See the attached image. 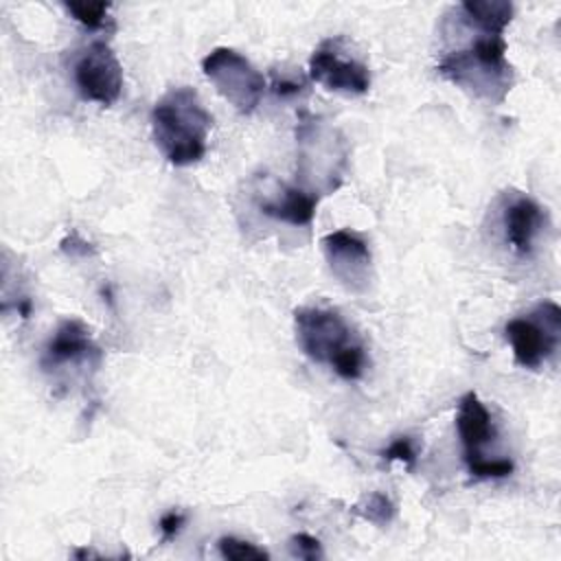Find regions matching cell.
<instances>
[{
  "label": "cell",
  "mask_w": 561,
  "mask_h": 561,
  "mask_svg": "<svg viewBox=\"0 0 561 561\" xmlns=\"http://www.w3.org/2000/svg\"><path fill=\"white\" fill-rule=\"evenodd\" d=\"M456 430L465 449V462L484 456L482 447L493 440L495 425H493L491 412L473 390L465 392L458 401Z\"/></svg>",
  "instance_id": "cell-10"
},
{
  "label": "cell",
  "mask_w": 561,
  "mask_h": 561,
  "mask_svg": "<svg viewBox=\"0 0 561 561\" xmlns=\"http://www.w3.org/2000/svg\"><path fill=\"white\" fill-rule=\"evenodd\" d=\"M340 39H324L309 57V77L327 90L364 94L370 88V70L357 59L340 55Z\"/></svg>",
  "instance_id": "cell-8"
},
{
  "label": "cell",
  "mask_w": 561,
  "mask_h": 561,
  "mask_svg": "<svg viewBox=\"0 0 561 561\" xmlns=\"http://www.w3.org/2000/svg\"><path fill=\"white\" fill-rule=\"evenodd\" d=\"M184 522H186V517H184V513H182V511H178V508L167 511V513L160 517V522H158V528H160L162 541H171V539H175V537L180 535V530H182Z\"/></svg>",
  "instance_id": "cell-22"
},
{
  "label": "cell",
  "mask_w": 561,
  "mask_h": 561,
  "mask_svg": "<svg viewBox=\"0 0 561 561\" xmlns=\"http://www.w3.org/2000/svg\"><path fill=\"white\" fill-rule=\"evenodd\" d=\"M504 333L511 342L515 364L537 370L559 346L561 309L557 302L546 300L530 316L508 320Z\"/></svg>",
  "instance_id": "cell-5"
},
{
  "label": "cell",
  "mask_w": 561,
  "mask_h": 561,
  "mask_svg": "<svg viewBox=\"0 0 561 561\" xmlns=\"http://www.w3.org/2000/svg\"><path fill=\"white\" fill-rule=\"evenodd\" d=\"M460 11L480 33L502 35L513 20L515 7L506 0H467L460 4Z\"/></svg>",
  "instance_id": "cell-14"
},
{
  "label": "cell",
  "mask_w": 561,
  "mask_h": 561,
  "mask_svg": "<svg viewBox=\"0 0 561 561\" xmlns=\"http://www.w3.org/2000/svg\"><path fill=\"white\" fill-rule=\"evenodd\" d=\"M381 458H383L386 462L399 460V462H403L408 469H414L416 449H414V445H412V438H410V436H397V438H392V443L381 451Z\"/></svg>",
  "instance_id": "cell-20"
},
{
  "label": "cell",
  "mask_w": 561,
  "mask_h": 561,
  "mask_svg": "<svg viewBox=\"0 0 561 561\" xmlns=\"http://www.w3.org/2000/svg\"><path fill=\"white\" fill-rule=\"evenodd\" d=\"M219 552L224 559L230 561H263L270 559V552L252 541H243L237 537H221L219 539Z\"/></svg>",
  "instance_id": "cell-17"
},
{
  "label": "cell",
  "mask_w": 561,
  "mask_h": 561,
  "mask_svg": "<svg viewBox=\"0 0 561 561\" xmlns=\"http://www.w3.org/2000/svg\"><path fill=\"white\" fill-rule=\"evenodd\" d=\"M294 331L300 351L318 362L329 364L351 344L353 331L344 322L337 311L331 309H316V307H300L294 311Z\"/></svg>",
  "instance_id": "cell-6"
},
{
  "label": "cell",
  "mask_w": 561,
  "mask_h": 561,
  "mask_svg": "<svg viewBox=\"0 0 561 561\" xmlns=\"http://www.w3.org/2000/svg\"><path fill=\"white\" fill-rule=\"evenodd\" d=\"M210 127L213 116L188 85L171 88L151 110L153 142L175 167H188L204 158Z\"/></svg>",
  "instance_id": "cell-1"
},
{
  "label": "cell",
  "mask_w": 561,
  "mask_h": 561,
  "mask_svg": "<svg viewBox=\"0 0 561 561\" xmlns=\"http://www.w3.org/2000/svg\"><path fill=\"white\" fill-rule=\"evenodd\" d=\"M291 546V554L298 557V559H307V561H316V559H322V546L316 537L307 535V533H298L291 537L289 541Z\"/></svg>",
  "instance_id": "cell-21"
},
{
  "label": "cell",
  "mask_w": 561,
  "mask_h": 561,
  "mask_svg": "<svg viewBox=\"0 0 561 561\" xmlns=\"http://www.w3.org/2000/svg\"><path fill=\"white\" fill-rule=\"evenodd\" d=\"M66 11L88 28H103L107 22V2H64Z\"/></svg>",
  "instance_id": "cell-18"
},
{
  "label": "cell",
  "mask_w": 561,
  "mask_h": 561,
  "mask_svg": "<svg viewBox=\"0 0 561 561\" xmlns=\"http://www.w3.org/2000/svg\"><path fill=\"white\" fill-rule=\"evenodd\" d=\"M436 68L451 83L495 103H502L513 85V68L506 61L502 35L480 33L469 48L447 53Z\"/></svg>",
  "instance_id": "cell-2"
},
{
  "label": "cell",
  "mask_w": 561,
  "mask_h": 561,
  "mask_svg": "<svg viewBox=\"0 0 561 561\" xmlns=\"http://www.w3.org/2000/svg\"><path fill=\"white\" fill-rule=\"evenodd\" d=\"M300 88H302V83L300 81H294V79H274V85H272V90L278 94V96H289V94H298L300 92Z\"/></svg>",
  "instance_id": "cell-23"
},
{
  "label": "cell",
  "mask_w": 561,
  "mask_h": 561,
  "mask_svg": "<svg viewBox=\"0 0 561 561\" xmlns=\"http://www.w3.org/2000/svg\"><path fill=\"white\" fill-rule=\"evenodd\" d=\"M322 250L329 270L346 289L364 291L368 287L373 256L368 243L359 234L346 228L333 230L322 239Z\"/></svg>",
  "instance_id": "cell-9"
},
{
  "label": "cell",
  "mask_w": 561,
  "mask_h": 561,
  "mask_svg": "<svg viewBox=\"0 0 561 561\" xmlns=\"http://www.w3.org/2000/svg\"><path fill=\"white\" fill-rule=\"evenodd\" d=\"M467 469L476 480H491V478H506L513 473L515 465L511 458H473L467 460Z\"/></svg>",
  "instance_id": "cell-19"
},
{
  "label": "cell",
  "mask_w": 561,
  "mask_h": 561,
  "mask_svg": "<svg viewBox=\"0 0 561 561\" xmlns=\"http://www.w3.org/2000/svg\"><path fill=\"white\" fill-rule=\"evenodd\" d=\"M353 513L381 528V526H388L394 519V504L386 493L375 491V493L366 495L359 504H355Z\"/></svg>",
  "instance_id": "cell-15"
},
{
  "label": "cell",
  "mask_w": 561,
  "mask_h": 561,
  "mask_svg": "<svg viewBox=\"0 0 561 561\" xmlns=\"http://www.w3.org/2000/svg\"><path fill=\"white\" fill-rule=\"evenodd\" d=\"M204 77L241 114H252L265 92V77L237 50L219 46L202 59Z\"/></svg>",
  "instance_id": "cell-4"
},
{
  "label": "cell",
  "mask_w": 561,
  "mask_h": 561,
  "mask_svg": "<svg viewBox=\"0 0 561 561\" xmlns=\"http://www.w3.org/2000/svg\"><path fill=\"white\" fill-rule=\"evenodd\" d=\"M331 368L335 370V375H340L342 379H359L364 375L366 368V353L364 346L359 342L351 344L348 348H344L333 362Z\"/></svg>",
  "instance_id": "cell-16"
},
{
  "label": "cell",
  "mask_w": 561,
  "mask_h": 561,
  "mask_svg": "<svg viewBox=\"0 0 561 561\" xmlns=\"http://www.w3.org/2000/svg\"><path fill=\"white\" fill-rule=\"evenodd\" d=\"M298 173L311 195L333 193L348 167V142L342 131L320 118H305L296 129Z\"/></svg>",
  "instance_id": "cell-3"
},
{
  "label": "cell",
  "mask_w": 561,
  "mask_h": 561,
  "mask_svg": "<svg viewBox=\"0 0 561 561\" xmlns=\"http://www.w3.org/2000/svg\"><path fill=\"white\" fill-rule=\"evenodd\" d=\"M318 197L302 186H283L280 193L261 204V213L291 226H309L313 221Z\"/></svg>",
  "instance_id": "cell-13"
},
{
  "label": "cell",
  "mask_w": 561,
  "mask_h": 561,
  "mask_svg": "<svg viewBox=\"0 0 561 561\" xmlns=\"http://www.w3.org/2000/svg\"><path fill=\"white\" fill-rule=\"evenodd\" d=\"M543 208L528 195H519L504 208V232L511 250L519 256H528L533 252L535 237L543 226Z\"/></svg>",
  "instance_id": "cell-11"
},
{
  "label": "cell",
  "mask_w": 561,
  "mask_h": 561,
  "mask_svg": "<svg viewBox=\"0 0 561 561\" xmlns=\"http://www.w3.org/2000/svg\"><path fill=\"white\" fill-rule=\"evenodd\" d=\"M94 353H99V348L92 342L90 329L81 320H66L59 324V329L46 344L42 364L46 368H53L68 362L88 359Z\"/></svg>",
  "instance_id": "cell-12"
},
{
  "label": "cell",
  "mask_w": 561,
  "mask_h": 561,
  "mask_svg": "<svg viewBox=\"0 0 561 561\" xmlns=\"http://www.w3.org/2000/svg\"><path fill=\"white\" fill-rule=\"evenodd\" d=\"M75 85L85 101L110 107L123 92V68L105 42H92L75 61Z\"/></svg>",
  "instance_id": "cell-7"
}]
</instances>
